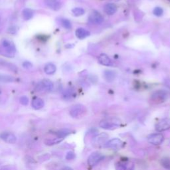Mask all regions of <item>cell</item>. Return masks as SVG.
<instances>
[{"label":"cell","instance_id":"obj_1","mask_svg":"<svg viewBox=\"0 0 170 170\" xmlns=\"http://www.w3.org/2000/svg\"><path fill=\"white\" fill-rule=\"evenodd\" d=\"M121 120L115 117H110L101 120L99 123V126L104 130H114L121 126Z\"/></svg>","mask_w":170,"mask_h":170},{"label":"cell","instance_id":"obj_23","mask_svg":"<svg viewBox=\"0 0 170 170\" xmlns=\"http://www.w3.org/2000/svg\"><path fill=\"white\" fill-rule=\"evenodd\" d=\"M72 133V131L68 129H62L57 131L56 132V135L58 138H61V139H64L65 138L68 136L69 134Z\"/></svg>","mask_w":170,"mask_h":170},{"label":"cell","instance_id":"obj_9","mask_svg":"<svg viewBox=\"0 0 170 170\" xmlns=\"http://www.w3.org/2000/svg\"><path fill=\"white\" fill-rule=\"evenodd\" d=\"M170 128V118H165L158 122L155 125V130L158 132H162L165 130H168Z\"/></svg>","mask_w":170,"mask_h":170},{"label":"cell","instance_id":"obj_28","mask_svg":"<svg viewBox=\"0 0 170 170\" xmlns=\"http://www.w3.org/2000/svg\"><path fill=\"white\" fill-rule=\"evenodd\" d=\"M72 12L73 13V15L76 17H78L85 14V11L82 8H75L72 9Z\"/></svg>","mask_w":170,"mask_h":170},{"label":"cell","instance_id":"obj_18","mask_svg":"<svg viewBox=\"0 0 170 170\" xmlns=\"http://www.w3.org/2000/svg\"><path fill=\"white\" fill-rule=\"evenodd\" d=\"M98 62L104 66H111L112 65V62L108 55L106 54H101L98 57Z\"/></svg>","mask_w":170,"mask_h":170},{"label":"cell","instance_id":"obj_17","mask_svg":"<svg viewBox=\"0 0 170 170\" xmlns=\"http://www.w3.org/2000/svg\"><path fill=\"white\" fill-rule=\"evenodd\" d=\"M116 77V73L115 71L111 70H106L104 72V77L105 80L108 82H112L115 80Z\"/></svg>","mask_w":170,"mask_h":170},{"label":"cell","instance_id":"obj_31","mask_svg":"<svg viewBox=\"0 0 170 170\" xmlns=\"http://www.w3.org/2000/svg\"><path fill=\"white\" fill-rule=\"evenodd\" d=\"M75 157H76L75 154L73 152H72V151H70V152H67V155H66V159H68V160H72V159H75Z\"/></svg>","mask_w":170,"mask_h":170},{"label":"cell","instance_id":"obj_8","mask_svg":"<svg viewBox=\"0 0 170 170\" xmlns=\"http://www.w3.org/2000/svg\"><path fill=\"white\" fill-rule=\"evenodd\" d=\"M164 136L161 133L152 134L148 136V142L150 144L154 145H160L164 142Z\"/></svg>","mask_w":170,"mask_h":170},{"label":"cell","instance_id":"obj_19","mask_svg":"<svg viewBox=\"0 0 170 170\" xmlns=\"http://www.w3.org/2000/svg\"><path fill=\"white\" fill-rule=\"evenodd\" d=\"M45 105L44 100L41 98H35L32 100L31 106L35 110H40L43 108Z\"/></svg>","mask_w":170,"mask_h":170},{"label":"cell","instance_id":"obj_30","mask_svg":"<svg viewBox=\"0 0 170 170\" xmlns=\"http://www.w3.org/2000/svg\"><path fill=\"white\" fill-rule=\"evenodd\" d=\"M20 103L23 106H27L29 104V98L26 96H23L20 98Z\"/></svg>","mask_w":170,"mask_h":170},{"label":"cell","instance_id":"obj_22","mask_svg":"<svg viewBox=\"0 0 170 170\" xmlns=\"http://www.w3.org/2000/svg\"><path fill=\"white\" fill-rule=\"evenodd\" d=\"M0 66H1V67H3L5 68H8V69H9V70H11L12 71H13V72L17 71V68L15 65H13L12 63H10V62H8L5 61H3L2 59H0Z\"/></svg>","mask_w":170,"mask_h":170},{"label":"cell","instance_id":"obj_15","mask_svg":"<svg viewBox=\"0 0 170 170\" xmlns=\"http://www.w3.org/2000/svg\"><path fill=\"white\" fill-rule=\"evenodd\" d=\"M104 11L107 15H114L117 12V6L114 3H107L104 6Z\"/></svg>","mask_w":170,"mask_h":170},{"label":"cell","instance_id":"obj_2","mask_svg":"<svg viewBox=\"0 0 170 170\" xmlns=\"http://www.w3.org/2000/svg\"><path fill=\"white\" fill-rule=\"evenodd\" d=\"M86 113V107L82 105H76L72 106L70 111H69V114L71 117L74 118H80L84 116Z\"/></svg>","mask_w":170,"mask_h":170},{"label":"cell","instance_id":"obj_10","mask_svg":"<svg viewBox=\"0 0 170 170\" xmlns=\"http://www.w3.org/2000/svg\"><path fill=\"white\" fill-rule=\"evenodd\" d=\"M134 164L130 161H120L115 165L116 170H134Z\"/></svg>","mask_w":170,"mask_h":170},{"label":"cell","instance_id":"obj_29","mask_svg":"<svg viewBox=\"0 0 170 170\" xmlns=\"http://www.w3.org/2000/svg\"><path fill=\"white\" fill-rule=\"evenodd\" d=\"M153 13L155 15V16H158V17H160L163 15V13H164V10L162 8H159V7H157V8H155L154 11H153Z\"/></svg>","mask_w":170,"mask_h":170},{"label":"cell","instance_id":"obj_6","mask_svg":"<svg viewBox=\"0 0 170 170\" xmlns=\"http://www.w3.org/2000/svg\"><path fill=\"white\" fill-rule=\"evenodd\" d=\"M105 159V155L102 153H100L98 152H93L89 155L88 158L87 163L88 165L91 167H95L97 164L102 161Z\"/></svg>","mask_w":170,"mask_h":170},{"label":"cell","instance_id":"obj_32","mask_svg":"<svg viewBox=\"0 0 170 170\" xmlns=\"http://www.w3.org/2000/svg\"><path fill=\"white\" fill-rule=\"evenodd\" d=\"M23 67L26 69H30L33 67V64L29 61H25L23 62Z\"/></svg>","mask_w":170,"mask_h":170},{"label":"cell","instance_id":"obj_25","mask_svg":"<svg viewBox=\"0 0 170 170\" xmlns=\"http://www.w3.org/2000/svg\"><path fill=\"white\" fill-rule=\"evenodd\" d=\"M63 140V139H61V138H55V139H48L46 140L45 142V144L48 146H51V145H54L61 143V142Z\"/></svg>","mask_w":170,"mask_h":170},{"label":"cell","instance_id":"obj_4","mask_svg":"<svg viewBox=\"0 0 170 170\" xmlns=\"http://www.w3.org/2000/svg\"><path fill=\"white\" fill-rule=\"evenodd\" d=\"M54 87L53 83L48 79H43L39 82L37 83L36 86V90L40 92H48L53 91Z\"/></svg>","mask_w":170,"mask_h":170},{"label":"cell","instance_id":"obj_24","mask_svg":"<svg viewBox=\"0 0 170 170\" xmlns=\"http://www.w3.org/2000/svg\"><path fill=\"white\" fill-rule=\"evenodd\" d=\"M22 16L25 20H29L33 17V11L29 8L24 9L22 12Z\"/></svg>","mask_w":170,"mask_h":170},{"label":"cell","instance_id":"obj_11","mask_svg":"<svg viewBox=\"0 0 170 170\" xmlns=\"http://www.w3.org/2000/svg\"><path fill=\"white\" fill-rule=\"evenodd\" d=\"M88 20L89 22H91L92 23L96 24V25H100V24H101L103 22L104 18L102 15L100 14L98 12L93 11L91 14H90Z\"/></svg>","mask_w":170,"mask_h":170},{"label":"cell","instance_id":"obj_21","mask_svg":"<svg viewBox=\"0 0 170 170\" xmlns=\"http://www.w3.org/2000/svg\"><path fill=\"white\" fill-rule=\"evenodd\" d=\"M15 81V78L11 75L0 73V83H10Z\"/></svg>","mask_w":170,"mask_h":170},{"label":"cell","instance_id":"obj_27","mask_svg":"<svg viewBox=\"0 0 170 170\" xmlns=\"http://www.w3.org/2000/svg\"><path fill=\"white\" fill-rule=\"evenodd\" d=\"M61 23L62 26L65 29H71L72 28V24L70 21L67 19H62L61 20Z\"/></svg>","mask_w":170,"mask_h":170},{"label":"cell","instance_id":"obj_3","mask_svg":"<svg viewBox=\"0 0 170 170\" xmlns=\"http://www.w3.org/2000/svg\"><path fill=\"white\" fill-rule=\"evenodd\" d=\"M168 98V92L164 90H158L155 91L151 96L152 102L155 104H161L165 102Z\"/></svg>","mask_w":170,"mask_h":170},{"label":"cell","instance_id":"obj_12","mask_svg":"<svg viewBox=\"0 0 170 170\" xmlns=\"http://www.w3.org/2000/svg\"><path fill=\"white\" fill-rule=\"evenodd\" d=\"M108 135L105 133L100 134L98 136H97L95 138V139L93 140V144L96 147H104L105 144L107 142V138H108Z\"/></svg>","mask_w":170,"mask_h":170},{"label":"cell","instance_id":"obj_16","mask_svg":"<svg viewBox=\"0 0 170 170\" xmlns=\"http://www.w3.org/2000/svg\"><path fill=\"white\" fill-rule=\"evenodd\" d=\"M75 35L78 39H84L86 37H88L91 33L88 31L84 28H78L75 31Z\"/></svg>","mask_w":170,"mask_h":170},{"label":"cell","instance_id":"obj_7","mask_svg":"<svg viewBox=\"0 0 170 170\" xmlns=\"http://www.w3.org/2000/svg\"><path fill=\"white\" fill-rule=\"evenodd\" d=\"M2 47L3 48L6 55L9 57H13L15 54L16 48L12 41L8 39H4L2 41Z\"/></svg>","mask_w":170,"mask_h":170},{"label":"cell","instance_id":"obj_5","mask_svg":"<svg viewBox=\"0 0 170 170\" xmlns=\"http://www.w3.org/2000/svg\"><path fill=\"white\" fill-rule=\"evenodd\" d=\"M124 146V142L122 140L119 139V138H113L112 140H110L109 141H107L106 143L105 144L104 148H108L110 150H119L123 148Z\"/></svg>","mask_w":170,"mask_h":170},{"label":"cell","instance_id":"obj_13","mask_svg":"<svg viewBox=\"0 0 170 170\" xmlns=\"http://www.w3.org/2000/svg\"><path fill=\"white\" fill-rule=\"evenodd\" d=\"M0 138L8 144H13L17 141V138L15 134L11 132H3L0 134Z\"/></svg>","mask_w":170,"mask_h":170},{"label":"cell","instance_id":"obj_14","mask_svg":"<svg viewBox=\"0 0 170 170\" xmlns=\"http://www.w3.org/2000/svg\"><path fill=\"white\" fill-rule=\"evenodd\" d=\"M45 3L48 8L54 11H58L61 8V0H45Z\"/></svg>","mask_w":170,"mask_h":170},{"label":"cell","instance_id":"obj_20","mask_svg":"<svg viewBox=\"0 0 170 170\" xmlns=\"http://www.w3.org/2000/svg\"><path fill=\"white\" fill-rule=\"evenodd\" d=\"M57 71L56 65L52 63V62H48L44 67V71L47 75H53Z\"/></svg>","mask_w":170,"mask_h":170},{"label":"cell","instance_id":"obj_34","mask_svg":"<svg viewBox=\"0 0 170 170\" xmlns=\"http://www.w3.org/2000/svg\"><path fill=\"white\" fill-rule=\"evenodd\" d=\"M1 93H2V92H1V91H0V95H1Z\"/></svg>","mask_w":170,"mask_h":170},{"label":"cell","instance_id":"obj_26","mask_svg":"<svg viewBox=\"0 0 170 170\" xmlns=\"http://www.w3.org/2000/svg\"><path fill=\"white\" fill-rule=\"evenodd\" d=\"M161 165L165 169L170 170V158L165 157L161 159Z\"/></svg>","mask_w":170,"mask_h":170},{"label":"cell","instance_id":"obj_33","mask_svg":"<svg viewBox=\"0 0 170 170\" xmlns=\"http://www.w3.org/2000/svg\"><path fill=\"white\" fill-rule=\"evenodd\" d=\"M61 170H73L72 168H69V167H65L63 168H62Z\"/></svg>","mask_w":170,"mask_h":170}]
</instances>
